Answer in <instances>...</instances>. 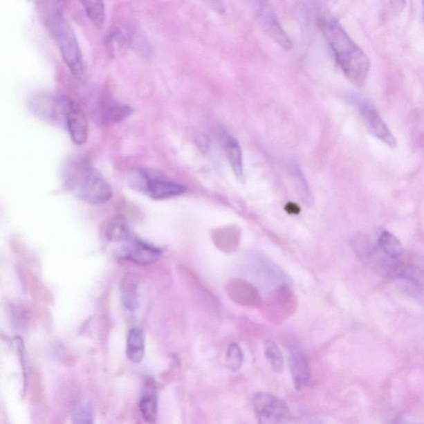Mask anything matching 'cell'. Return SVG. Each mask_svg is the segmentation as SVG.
I'll return each mask as SVG.
<instances>
[{
    "instance_id": "6da1fadb",
    "label": "cell",
    "mask_w": 424,
    "mask_h": 424,
    "mask_svg": "<svg viewBox=\"0 0 424 424\" xmlns=\"http://www.w3.org/2000/svg\"><path fill=\"white\" fill-rule=\"evenodd\" d=\"M320 23L323 35L344 74L354 85L363 86L371 66L367 56L335 17L322 15Z\"/></svg>"
},
{
    "instance_id": "52a82bcc",
    "label": "cell",
    "mask_w": 424,
    "mask_h": 424,
    "mask_svg": "<svg viewBox=\"0 0 424 424\" xmlns=\"http://www.w3.org/2000/svg\"><path fill=\"white\" fill-rule=\"evenodd\" d=\"M352 102L356 104V108L359 111V114L362 116L365 127H367L369 133L374 136L379 138L380 140L384 142L390 148H394L397 145L396 137L393 136L391 131L385 124V122L376 110V108L369 102L368 100L360 95H354L352 98Z\"/></svg>"
},
{
    "instance_id": "5b68a950",
    "label": "cell",
    "mask_w": 424,
    "mask_h": 424,
    "mask_svg": "<svg viewBox=\"0 0 424 424\" xmlns=\"http://www.w3.org/2000/svg\"><path fill=\"white\" fill-rule=\"evenodd\" d=\"M128 183L133 190L144 193L154 200H165L186 192L183 185L172 181L156 171L138 169L129 176Z\"/></svg>"
},
{
    "instance_id": "d4e9b609",
    "label": "cell",
    "mask_w": 424,
    "mask_h": 424,
    "mask_svg": "<svg viewBox=\"0 0 424 424\" xmlns=\"http://www.w3.org/2000/svg\"><path fill=\"white\" fill-rule=\"evenodd\" d=\"M243 362V351L237 343H232L226 354V364L232 371L237 372L242 367Z\"/></svg>"
},
{
    "instance_id": "2e32d148",
    "label": "cell",
    "mask_w": 424,
    "mask_h": 424,
    "mask_svg": "<svg viewBox=\"0 0 424 424\" xmlns=\"http://www.w3.org/2000/svg\"><path fill=\"white\" fill-rule=\"evenodd\" d=\"M120 299L125 308L133 312L138 306V280L133 274H127L121 280Z\"/></svg>"
},
{
    "instance_id": "3957f363",
    "label": "cell",
    "mask_w": 424,
    "mask_h": 424,
    "mask_svg": "<svg viewBox=\"0 0 424 424\" xmlns=\"http://www.w3.org/2000/svg\"><path fill=\"white\" fill-rule=\"evenodd\" d=\"M45 21L50 35L59 49L62 59L71 74L77 81H84L86 68L81 48L77 36L59 3H48L45 10Z\"/></svg>"
},
{
    "instance_id": "484cf974",
    "label": "cell",
    "mask_w": 424,
    "mask_h": 424,
    "mask_svg": "<svg viewBox=\"0 0 424 424\" xmlns=\"http://www.w3.org/2000/svg\"><path fill=\"white\" fill-rule=\"evenodd\" d=\"M400 284H398V288L402 289L403 292L406 293L414 299L418 300V302H424V291L422 288H418L416 285L409 282V281L400 279L398 280Z\"/></svg>"
},
{
    "instance_id": "ffe728a7",
    "label": "cell",
    "mask_w": 424,
    "mask_h": 424,
    "mask_svg": "<svg viewBox=\"0 0 424 424\" xmlns=\"http://www.w3.org/2000/svg\"><path fill=\"white\" fill-rule=\"evenodd\" d=\"M379 245L385 253L394 259H400L404 255V247L398 239L388 230H383L378 238Z\"/></svg>"
},
{
    "instance_id": "4fadbf2b",
    "label": "cell",
    "mask_w": 424,
    "mask_h": 424,
    "mask_svg": "<svg viewBox=\"0 0 424 424\" xmlns=\"http://www.w3.org/2000/svg\"><path fill=\"white\" fill-rule=\"evenodd\" d=\"M400 277L397 280L409 281L424 291V257L409 255L401 257Z\"/></svg>"
},
{
    "instance_id": "9a60e30c",
    "label": "cell",
    "mask_w": 424,
    "mask_h": 424,
    "mask_svg": "<svg viewBox=\"0 0 424 424\" xmlns=\"http://www.w3.org/2000/svg\"><path fill=\"white\" fill-rule=\"evenodd\" d=\"M132 108L115 100H104L100 107V118L104 124L120 123L132 114Z\"/></svg>"
},
{
    "instance_id": "f1b7e54d",
    "label": "cell",
    "mask_w": 424,
    "mask_h": 424,
    "mask_svg": "<svg viewBox=\"0 0 424 424\" xmlns=\"http://www.w3.org/2000/svg\"><path fill=\"white\" fill-rule=\"evenodd\" d=\"M423 8H424V2H423Z\"/></svg>"
},
{
    "instance_id": "9c48e42d",
    "label": "cell",
    "mask_w": 424,
    "mask_h": 424,
    "mask_svg": "<svg viewBox=\"0 0 424 424\" xmlns=\"http://www.w3.org/2000/svg\"><path fill=\"white\" fill-rule=\"evenodd\" d=\"M256 12H257L256 15H257L260 25L270 39L281 48L291 50L293 48L291 37L284 30L282 25L277 19L276 15L270 4L259 2L257 8H256Z\"/></svg>"
},
{
    "instance_id": "ac0fdd59",
    "label": "cell",
    "mask_w": 424,
    "mask_h": 424,
    "mask_svg": "<svg viewBox=\"0 0 424 424\" xmlns=\"http://www.w3.org/2000/svg\"><path fill=\"white\" fill-rule=\"evenodd\" d=\"M140 412L145 421L149 424L156 422L158 414V398L152 384L148 385L140 403Z\"/></svg>"
},
{
    "instance_id": "30bf717a",
    "label": "cell",
    "mask_w": 424,
    "mask_h": 424,
    "mask_svg": "<svg viewBox=\"0 0 424 424\" xmlns=\"http://www.w3.org/2000/svg\"><path fill=\"white\" fill-rule=\"evenodd\" d=\"M120 255L129 261L138 264H150L160 258L162 250L149 243L138 240L133 237L127 241L122 243Z\"/></svg>"
},
{
    "instance_id": "4316f807",
    "label": "cell",
    "mask_w": 424,
    "mask_h": 424,
    "mask_svg": "<svg viewBox=\"0 0 424 424\" xmlns=\"http://www.w3.org/2000/svg\"><path fill=\"white\" fill-rule=\"evenodd\" d=\"M285 210H286L289 214H295V215L300 212V208L297 207V205L292 203H288L286 207H285Z\"/></svg>"
},
{
    "instance_id": "44dd1931",
    "label": "cell",
    "mask_w": 424,
    "mask_h": 424,
    "mask_svg": "<svg viewBox=\"0 0 424 424\" xmlns=\"http://www.w3.org/2000/svg\"><path fill=\"white\" fill-rule=\"evenodd\" d=\"M291 175L293 183H295L297 192L301 197V199L304 201V203L308 207H311L314 203L313 196L312 192L310 191V188L304 178L303 173L300 169V167L293 163L291 165Z\"/></svg>"
},
{
    "instance_id": "e0dca14e",
    "label": "cell",
    "mask_w": 424,
    "mask_h": 424,
    "mask_svg": "<svg viewBox=\"0 0 424 424\" xmlns=\"http://www.w3.org/2000/svg\"><path fill=\"white\" fill-rule=\"evenodd\" d=\"M126 355L130 362L138 364L142 362L145 356V337L140 329L129 331L126 345Z\"/></svg>"
},
{
    "instance_id": "7c38bea8",
    "label": "cell",
    "mask_w": 424,
    "mask_h": 424,
    "mask_svg": "<svg viewBox=\"0 0 424 424\" xmlns=\"http://www.w3.org/2000/svg\"><path fill=\"white\" fill-rule=\"evenodd\" d=\"M287 354L293 384L297 390H303L308 385L310 380L311 371L308 360L304 352L296 347L288 348Z\"/></svg>"
},
{
    "instance_id": "5bb4252c",
    "label": "cell",
    "mask_w": 424,
    "mask_h": 424,
    "mask_svg": "<svg viewBox=\"0 0 424 424\" xmlns=\"http://www.w3.org/2000/svg\"><path fill=\"white\" fill-rule=\"evenodd\" d=\"M222 145L228 158L230 167L237 178H243V155L240 145L236 138L228 131H221Z\"/></svg>"
},
{
    "instance_id": "277c9868",
    "label": "cell",
    "mask_w": 424,
    "mask_h": 424,
    "mask_svg": "<svg viewBox=\"0 0 424 424\" xmlns=\"http://www.w3.org/2000/svg\"><path fill=\"white\" fill-rule=\"evenodd\" d=\"M351 246L355 254L377 275L385 278L398 279L400 277L401 258L390 257L367 234L358 233L352 237Z\"/></svg>"
},
{
    "instance_id": "8fae6325",
    "label": "cell",
    "mask_w": 424,
    "mask_h": 424,
    "mask_svg": "<svg viewBox=\"0 0 424 424\" xmlns=\"http://www.w3.org/2000/svg\"><path fill=\"white\" fill-rule=\"evenodd\" d=\"M65 127L68 131L71 140L75 145L86 144L89 134L86 116L82 107L71 99L67 111Z\"/></svg>"
},
{
    "instance_id": "7402d4cb",
    "label": "cell",
    "mask_w": 424,
    "mask_h": 424,
    "mask_svg": "<svg viewBox=\"0 0 424 424\" xmlns=\"http://www.w3.org/2000/svg\"><path fill=\"white\" fill-rule=\"evenodd\" d=\"M86 15L95 28L102 29L106 19V10L102 1L81 2Z\"/></svg>"
},
{
    "instance_id": "cb8c5ba5",
    "label": "cell",
    "mask_w": 424,
    "mask_h": 424,
    "mask_svg": "<svg viewBox=\"0 0 424 424\" xmlns=\"http://www.w3.org/2000/svg\"><path fill=\"white\" fill-rule=\"evenodd\" d=\"M71 421L73 424H94L91 407L86 402L80 403L73 411Z\"/></svg>"
},
{
    "instance_id": "d6986e66",
    "label": "cell",
    "mask_w": 424,
    "mask_h": 424,
    "mask_svg": "<svg viewBox=\"0 0 424 424\" xmlns=\"http://www.w3.org/2000/svg\"><path fill=\"white\" fill-rule=\"evenodd\" d=\"M107 237L109 241L116 243H124L133 237L124 217L113 218L107 228Z\"/></svg>"
},
{
    "instance_id": "603a6c76",
    "label": "cell",
    "mask_w": 424,
    "mask_h": 424,
    "mask_svg": "<svg viewBox=\"0 0 424 424\" xmlns=\"http://www.w3.org/2000/svg\"><path fill=\"white\" fill-rule=\"evenodd\" d=\"M264 354L270 363V367L276 373H282L284 371V358L282 352L276 343L272 341H267L264 343Z\"/></svg>"
},
{
    "instance_id": "83f0119b",
    "label": "cell",
    "mask_w": 424,
    "mask_h": 424,
    "mask_svg": "<svg viewBox=\"0 0 424 424\" xmlns=\"http://www.w3.org/2000/svg\"><path fill=\"white\" fill-rule=\"evenodd\" d=\"M306 424H324L323 423L320 419L318 418H312L311 421Z\"/></svg>"
},
{
    "instance_id": "8992f818",
    "label": "cell",
    "mask_w": 424,
    "mask_h": 424,
    "mask_svg": "<svg viewBox=\"0 0 424 424\" xmlns=\"http://www.w3.org/2000/svg\"><path fill=\"white\" fill-rule=\"evenodd\" d=\"M70 102L71 99L64 95L39 93L29 99L28 107L41 120L65 126Z\"/></svg>"
},
{
    "instance_id": "7a4b0ae2",
    "label": "cell",
    "mask_w": 424,
    "mask_h": 424,
    "mask_svg": "<svg viewBox=\"0 0 424 424\" xmlns=\"http://www.w3.org/2000/svg\"><path fill=\"white\" fill-rule=\"evenodd\" d=\"M62 175L66 187L86 203L103 204L111 199L113 192L110 184L86 158L71 157L66 159Z\"/></svg>"
},
{
    "instance_id": "ba28073f",
    "label": "cell",
    "mask_w": 424,
    "mask_h": 424,
    "mask_svg": "<svg viewBox=\"0 0 424 424\" xmlns=\"http://www.w3.org/2000/svg\"><path fill=\"white\" fill-rule=\"evenodd\" d=\"M252 404L259 424H279L289 411L283 400L266 393L255 394Z\"/></svg>"
}]
</instances>
